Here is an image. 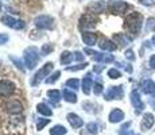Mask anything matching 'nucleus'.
<instances>
[{
    "label": "nucleus",
    "instance_id": "obj_19",
    "mask_svg": "<svg viewBox=\"0 0 155 135\" xmlns=\"http://www.w3.org/2000/svg\"><path fill=\"white\" fill-rule=\"evenodd\" d=\"M62 99H64L65 101H68V103H77V95L68 88H65L64 91H62Z\"/></svg>",
    "mask_w": 155,
    "mask_h": 135
},
{
    "label": "nucleus",
    "instance_id": "obj_41",
    "mask_svg": "<svg viewBox=\"0 0 155 135\" xmlns=\"http://www.w3.org/2000/svg\"><path fill=\"white\" fill-rule=\"evenodd\" d=\"M150 66L151 68H155V54L150 57Z\"/></svg>",
    "mask_w": 155,
    "mask_h": 135
},
{
    "label": "nucleus",
    "instance_id": "obj_2",
    "mask_svg": "<svg viewBox=\"0 0 155 135\" xmlns=\"http://www.w3.org/2000/svg\"><path fill=\"white\" fill-rule=\"evenodd\" d=\"M142 15L138 14V12H132L126 18V27L130 32L132 34H138L140 31V27H142Z\"/></svg>",
    "mask_w": 155,
    "mask_h": 135
},
{
    "label": "nucleus",
    "instance_id": "obj_12",
    "mask_svg": "<svg viewBox=\"0 0 155 135\" xmlns=\"http://www.w3.org/2000/svg\"><path fill=\"white\" fill-rule=\"evenodd\" d=\"M66 119H68L69 124H70L73 128H80V127H82V126H84V120H82V119L80 118L77 113H71V112L68 113Z\"/></svg>",
    "mask_w": 155,
    "mask_h": 135
},
{
    "label": "nucleus",
    "instance_id": "obj_6",
    "mask_svg": "<svg viewBox=\"0 0 155 135\" xmlns=\"http://www.w3.org/2000/svg\"><path fill=\"white\" fill-rule=\"evenodd\" d=\"M124 91L123 85H116V86H109L104 93V99L105 100H113V99H123Z\"/></svg>",
    "mask_w": 155,
    "mask_h": 135
},
{
    "label": "nucleus",
    "instance_id": "obj_7",
    "mask_svg": "<svg viewBox=\"0 0 155 135\" xmlns=\"http://www.w3.org/2000/svg\"><path fill=\"white\" fill-rule=\"evenodd\" d=\"M130 8V5L124 2H120V0H113L108 4V10L113 14H121L124 11H127Z\"/></svg>",
    "mask_w": 155,
    "mask_h": 135
},
{
    "label": "nucleus",
    "instance_id": "obj_27",
    "mask_svg": "<svg viewBox=\"0 0 155 135\" xmlns=\"http://www.w3.org/2000/svg\"><path fill=\"white\" fill-rule=\"evenodd\" d=\"M130 126H131V122L124 123V124L120 127V131H119V135H136V134H134L131 130H128V128H130Z\"/></svg>",
    "mask_w": 155,
    "mask_h": 135
},
{
    "label": "nucleus",
    "instance_id": "obj_40",
    "mask_svg": "<svg viewBox=\"0 0 155 135\" xmlns=\"http://www.w3.org/2000/svg\"><path fill=\"white\" fill-rule=\"evenodd\" d=\"M10 39L8 38V35L7 34H0V45H4V43H7V41Z\"/></svg>",
    "mask_w": 155,
    "mask_h": 135
},
{
    "label": "nucleus",
    "instance_id": "obj_22",
    "mask_svg": "<svg viewBox=\"0 0 155 135\" xmlns=\"http://www.w3.org/2000/svg\"><path fill=\"white\" fill-rule=\"evenodd\" d=\"M37 111L41 113V115H43V116H51L53 115V111H51V108H50L47 104H45V103H39L37 106Z\"/></svg>",
    "mask_w": 155,
    "mask_h": 135
},
{
    "label": "nucleus",
    "instance_id": "obj_39",
    "mask_svg": "<svg viewBox=\"0 0 155 135\" xmlns=\"http://www.w3.org/2000/svg\"><path fill=\"white\" fill-rule=\"evenodd\" d=\"M124 54H126V58H127V59H131V61H134V59H135V56H134V52H132V50H127V52L124 53Z\"/></svg>",
    "mask_w": 155,
    "mask_h": 135
},
{
    "label": "nucleus",
    "instance_id": "obj_18",
    "mask_svg": "<svg viewBox=\"0 0 155 135\" xmlns=\"http://www.w3.org/2000/svg\"><path fill=\"white\" fill-rule=\"evenodd\" d=\"M82 41H84V43L86 46H94L96 41H97V37L93 32H82Z\"/></svg>",
    "mask_w": 155,
    "mask_h": 135
},
{
    "label": "nucleus",
    "instance_id": "obj_10",
    "mask_svg": "<svg viewBox=\"0 0 155 135\" xmlns=\"http://www.w3.org/2000/svg\"><path fill=\"white\" fill-rule=\"evenodd\" d=\"M96 26V19H94L93 16H89V15H84V16H81V19H80V29H93V27Z\"/></svg>",
    "mask_w": 155,
    "mask_h": 135
},
{
    "label": "nucleus",
    "instance_id": "obj_38",
    "mask_svg": "<svg viewBox=\"0 0 155 135\" xmlns=\"http://www.w3.org/2000/svg\"><path fill=\"white\" fill-rule=\"evenodd\" d=\"M139 3H140V4H143V5H148V7H151V5L155 4L154 0H139Z\"/></svg>",
    "mask_w": 155,
    "mask_h": 135
},
{
    "label": "nucleus",
    "instance_id": "obj_37",
    "mask_svg": "<svg viewBox=\"0 0 155 135\" xmlns=\"http://www.w3.org/2000/svg\"><path fill=\"white\" fill-rule=\"evenodd\" d=\"M73 59L74 61H84V54H82L81 52H74L73 53Z\"/></svg>",
    "mask_w": 155,
    "mask_h": 135
},
{
    "label": "nucleus",
    "instance_id": "obj_17",
    "mask_svg": "<svg viewBox=\"0 0 155 135\" xmlns=\"http://www.w3.org/2000/svg\"><path fill=\"white\" fill-rule=\"evenodd\" d=\"M93 59L96 62H101V64H108V62H113V56L112 54H104V53H97L93 56Z\"/></svg>",
    "mask_w": 155,
    "mask_h": 135
},
{
    "label": "nucleus",
    "instance_id": "obj_42",
    "mask_svg": "<svg viewBox=\"0 0 155 135\" xmlns=\"http://www.w3.org/2000/svg\"><path fill=\"white\" fill-rule=\"evenodd\" d=\"M103 68H104V66H94V68H93V70L99 73V72H101V70H103Z\"/></svg>",
    "mask_w": 155,
    "mask_h": 135
},
{
    "label": "nucleus",
    "instance_id": "obj_29",
    "mask_svg": "<svg viewBox=\"0 0 155 135\" xmlns=\"http://www.w3.org/2000/svg\"><path fill=\"white\" fill-rule=\"evenodd\" d=\"M66 86L69 89H78L80 88V81L77 79H69L66 81Z\"/></svg>",
    "mask_w": 155,
    "mask_h": 135
},
{
    "label": "nucleus",
    "instance_id": "obj_26",
    "mask_svg": "<svg viewBox=\"0 0 155 135\" xmlns=\"http://www.w3.org/2000/svg\"><path fill=\"white\" fill-rule=\"evenodd\" d=\"M71 61H73V53L64 52L61 54V64L62 65H69Z\"/></svg>",
    "mask_w": 155,
    "mask_h": 135
},
{
    "label": "nucleus",
    "instance_id": "obj_8",
    "mask_svg": "<svg viewBox=\"0 0 155 135\" xmlns=\"http://www.w3.org/2000/svg\"><path fill=\"white\" fill-rule=\"evenodd\" d=\"M131 103H132L134 108H135V112L136 113H140L143 110H144V104H143L142 99H140V95L136 89H134L131 92Z\"/></svg>",
    "mask_w": 155,
    "mask_h": 135
},
{
    "label": "nucleus",
    "instance_id": "obj_23",
    "mask_svg": "<svg viewBox=\"0 0 155 135\" xmlns=\"http://www.w3.org/2000/svg\"><path fill=\"white\" fill-rule=\"evenodd\" d=\"M113 39H115L117 43H120L121 46H126L131 42V38L127 37L126 34H115L113 35Z\"/></svg>",
    "mask_w": 155,
    "mask_h": 135
},
{
    "label": "nucleus",
    "instance_id": "obj_3",
    "mask_svg": "<svg viewBox=\"0 0 155 135\" xmlns=\"http://www.w3.org/2000/svg\"><path fill=\"white\" fill-rule=\"evenodd\" d=\"M53 68H54V64H53V62H46V64H45L41 68V70H38L37 73H35L34 79H32V81H31V85L32 86L39 85V84L42 83L43 80L47 79V76H50Z\"/></svg>",
    "mask_w": 155,
    "mask_h": 135
},
{
    "label": "nucleus",
    "instance_id": "obj_30",
    "mask_svg": "<svg viewBox=\"0 0 155 135\" xmlns=\"http://www.w3.org/2000/svg\"><path fill=\"white\" fill-rule=\"evenodd\" d=\"M59 76H61V72L57 70V72H54L53 74H50V76L47 77V79L45 80V81H46V84H54L55 81L59 79Z\"/></svg>",
    "mask_w": 155,
    "mask_h": 135
},
{
    "label": "nucleus",
    "instance_id": "obj_21",
    "mask_svg": "<svg viewBox=\"0 0 155 135\" xmlns=\"http://www.w3.org/2000/svg\"><path fill=\"white\" fill-rule=\"evenodd\" d=\"M86 10L91 11V12H103V11L105 10V4H104L103 2L91 3V4L88 5V8H86Z\"/></svg>",
    "mask_w": 155,
    "mask_h": 135
},
{
    "label": "nucleus",
    "instance_id": "obj_4",
    "mask_svg": "<svg viewBox=\"0 0 155 135\" xmlns=\"http://www.w3.org/2000/svg\"><path fill=\"white\" fill-rule=\"evenodd\" d=\"M34 25L41 30H49L54 27V18L49 16V15H39L34 19Z\"/></svg>",
    "mask_w": 155,
    "mask_h": 135
},
{
    "label": "nucleus",
    "instance_id": "obj_44",
    "mask_svg": "<svg viewBox=\"0 0 155 135\" xmlns=\"http://www.w3.org/2000/svg\"><path fill=\"white\" fill-rule=\"evenodd\" d=\"M0 11H2V2H0Z\"/></svg>",
    "mask_w": 155,
    "mask_h": 135
},
{
    "label": "nucleus",
    "instance_id": "obj_20",
    "mask_svg": "<svg viewBox=\"0 0 155 135\" xmlns=\"http://www.w3.org/2000/svg\"><path fill=\"white\" fill-rule=\"evenodd\" d=\"M7 111L10 113H19L22 111V104L18 100H12L7 104Z\"/></svg>",
    "mask_w": 155,
    "mask_h": 135
},
{
    "label": "nucleus",
    "instance_id": "obj_5",
    "mask_svg": "<svg viewBox=\"0 0 155 135\" xmlns=\"http://www.w3.org/2000/svg\"><path fill=\"white\" fill-rule=\"evenodd\" d=\"M2 23L4 26H8L11 27V29H15V30H23L26 27L25 22L23 20H19V19H15L12 18L11 15H4V16H2Z\"/></svg>",
    "mask_w": 155,
    "mask_h": 135
},
{
    "label": "nucleus",
    "instance_id": "obj_9",
    "mask_svg": "<svg viewBox=\"0 0 155 135\" xmlns=\"http://www.w3.org/2000/svg\"><path fill=\"white\" fill-rule=\"evenodd\" d=\"M15 91V85L8 80H0V96L2 97H7V96L12 95Z\"/></svg>",
    "mask_w": 155,
    "mask_h": 135
},
{
    "label": "nucleus",
    "instance_id": "obj_1",
    "mask_svg": "<svg viewBox=\"0 0 155 135\" xmlns=\"http://www.w3.org/2000/svg\"><path fill=\"white\" fill-rule=\"evenodd\" d=\"M39 57H41V52L38 50V47L31 46L27 47L25 50V57H23V61H25V65L27 69H34L38 65V61H39Z\"/></svg>",
    "mask_w": 155,
    "mask_h": 135
},
{
    "label": "nucleus",
    "instance_id": "obj_31",
    "mask_svg": "<svg viewBox=\"0 0 155 135\" xmlns=\"http://www.w3.org/2000/svg\"><path fill=\"white\" fill-rule=\"evenodd\" d=\"M86 130H88V133L92 134V135L99 134V127H97L96 123H88V124H86Z\"/></svg>",
    "mask_w": 155,
    "mask_h": 135
},
{
    "label": "nucleus",
    "instance_id": "obj_24",
    "mask_svg": "<svg viewBox=\"0 0 155 135\" xmlns=\"http://www.w3.org/2000/svg\"><path fill=\"white\" fill-rule=\"evenodd\" d=\"M66 133H68V130L62 124H55L50 130V135H66Z\"/></svg>",
    "mask_w": 155,
    "mask_h": 135
},
{
    "label": "nucleus",
    "instance_id": "obj_16",
    "mask_svg": "<svg viewBox=\"0 0 155 135\" xmlns=\"http://www.w3.org/2000/svg\"><path fill=\"white\" fill-rule=\"evenodd\" d=\"M93 80H92V74L88 73L86 76L84 77V80H82V92H84L85 95H89L91 93V89L93 88Z\"/></svg>",
    "mask_w": 155,
    "mask_h": 135
},
{
    "label": "nucleus",
    "instance_id": "obj_25",
    "mask_svg": "<svg viewBox=\"0 0 155 135\" xmlns=\"http://www.w3.org/2000/svg\"><path fill=\"white\" fill-rule=\"evenodd\" d=\"M47 97L51 100V103H57V101H59L62 99V95L59 91H57V89H51V91L47 92Z\"/></svg>",
    "mask_w": 155,
    "mask_h": 135
},
{
    "label": "nucleus",
    "instance_id": "obj_33",
    "mask_svg": "<svg viewBox=\"0 0 155 135\" xmlns=\"http://www.w3.org/2000/svg\"><path fill=\"white\" fill-rule=\"evenodd\" d=\"M88 66V62H82L80 65H74V66H68L66 70L68 72H77V70H81V69H85Z\"/></svg>",
    "mask_w": 155,
    "mask_h": 135
},
{
    "label": "nucleus",
    "instance_id": "obj_13",
    "mask_svg": "<svg viewBox=\"0 0 155 135\" xmlns=\"http://www.w3.org/2000/svg\"><path fill=\"white\" fill-rule=\"evenodd\" d=\"M142 91L146 95H150L155 97V83L153 80H144L142 83Z\"/></svg>",
    "mask_w": 155,
    "mask_h": 135
},
{
    "label": "nucleus",
    "instance_id": "obj_36",
    "mask_svg": "<svg viewBox=\"0 0 155 135\" xmlns=\"http://www.w3.org/2000/svg\"><path fill=\"white\" fill-rule=\"evenodd\" d=\"M93 91H94V95H100L103 92V85L100 83H94L93 84Z\"/></svg>",
    "mask_w": 155,
    "mask_h": 135
},
{
    "label": "nucleus",
    "instance_id": "obj_14",
    "mask_svg": "<svg viewBox=\"0 0 155 135\" xmlns=\"http://www.w3.org/2000/svg\"><path fill=\"white\" fill-rule=\"evenodd\" d=\"M99 46H100L101 50H105V52H115V50L117 49L116 43H113V42L109 41L108 38H101Z\"/></svg>",
    "mask_w": 155,
    "mask_h": 135
},
{
    "label": "nucleus",
    "instance_id": "obj_35",
    "mask_svg": "<svg viewBox=\"0 0 155 135\" xmlns=\"http://www.w3.org/2000/svg\"><path fill=\"white\" fill-rule=\"evenodd\" d=\"M10 59H11V61H12L14 64H15V66H16V68H19L20 70L23 72V66H22V62H20V59H18L16 57H14V56H11V57H10Z\"/></svg>",
    "mask_w": 155,
    "mask_h": 135
},
{
    "label": "nucleus",
    "instance_id": "obj_34",
    "mask_svg": "<svg viewBox=\"0 0 155 135\" xmlns=\"http://www.w3.org/2000/svg\"><path fill=\"white\" fill-rule=\"evenodd\" d=\"M50 123V119H39V120L37 122V128L38 130H43L45 126H47Z\"/></svg>",
    "mask_w": 155,
    "mask_h": 135
},
{
    "label": "nucleus",
    "instance_id": "obj_32",
    "mask_svg": "<svg viewBox=\"0 0 155 135\" xmlns=\"http://www.w3.org/2000/svg\"><path fill=\"white\" fill-rule=\"evenodd\" d=\"M108 76H109V79L115 80V79H120L121 73H120V70H117L116 68H113V69H109L108 70Z\"/></svg>",
    "mask_w": 155,
    "mask_h": 135
},
{
    "label": "nucleus",
    "instance_id": "obj_11",
    "mask_svg": "<svg viewBox=\"0 0 155 135\" xmlns=\"http://www.w3.org/2000/svg\"><path fill=\"white\" fill-rule=\"evenodd\" d=\"M154 123H155V119H154L153 113H144V115H143V119H142L140 127H142L143 131H148L154 126Z\"/></svg>",
    "mask_w": 155,
    "mask_h": 135
},
{
    "label": "nucleus",
    "instance_id": "obj_43",
    "mask_svg": "<svg viewBox=\"0 0 155 135\" xmlns=\"http://www.w3.org/2000/svg\"><path fill=\"white\" fill-rule=\"evenodd\" d=\"M151 42H153V43L155 45V35H154V37H153V39H151Z\"/></svg>",
    "mask_w": 155,
    "mask_h": 135
},
{
    "label": "nucleus",
    "instance_id": "obj_28",
    "mask_svg": "<svg viewBox=\"0 0 155 135\" xmlns=\"http://www.w3.org/2000/svg\"><path fill=\"white\" fill-rule=\"evenodd\" d=\"M53 50H54V46H53L51 43H45L43 46L41 47V54H42V56H49Z\"/></svg>",
    "mask_w": 155,
    "mask_h": 135
},
{
    "label": "nucleus",
    "instance_id": "obj_15",
    "mask_svg": "<svg viewBox=\"0 0 155 135\" xmlns=\"http://www.w3.org/2000/svg\"><path fill=\"white\" fill-rule=\"evenodd\" d=\"M108 119L111 123H119L124 119V112L121 110H119V108H115V110H112L111 112H109Z\"/></svg>",
    "mask_w": 155,
    "mask_h": 135
}]
</instances>
